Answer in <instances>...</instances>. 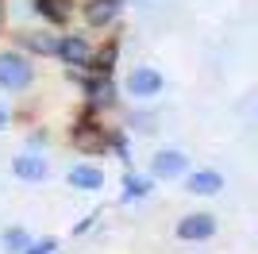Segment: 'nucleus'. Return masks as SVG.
I'll list each match as a JSON object with an SVG mask.
<instances>
[{"instance_id":"1","label":"nucleus","mask_w":258,"mask_h":254,"mask_svg":"<svg viewBox=\"0 0 258 254\" xmlns=\"http://www.w3.org/2000/svg\"><path fill=\"white\" fill-rule=\"evenodd\" d=\"M31 81H35V66L27 62L20 50H4L0 54V89L20 93V89H27Z\"/></svg>"},{"instance_id":"2","label":"nucleus","mask_w":258,"mask_h":254,"mask_svg":"<svg viewBox=\"0 0 258 254\" xmlns=\"http://www.w3.org/2000/svg\"><path fill=\"white\" fill-rule=\"evenodd\" d=\"M70 139H74V147L81 150V154H104V150H112V131H108L104 123H97V119L74 123Z\"/></svg>"},{"instance_id":"3","label":"nucleus","mask_w":258,"mask_h":254,"mask_svg":"<svg viewBox=\"0 0 258 254\" xmlns=\"http://www.w3.org/2000/svg\"><path fill=\"white\" fill-rule=\"evenodd\" d=\"M216 216L212 212H189V216H181L177 220V227H173V235L181 239V243H205V239H212L216 235Z\"/></svg>"},{"instance_id":"4","label":"nucleus","mask_w":258,"mask_h":254,"mask_svg":"<svg viewBox=\"0 0 258 254\" xmlns=\"http://www.w3.org/2000/svg\"><path fill=\"white\" fill-rule=\"evenodd\" d=\"M162 74L154 70V66H135L127 74V81H123V89H127V96H135V100H154V96L162 93Z\"/></svg>"},{"instance_id":"5","label":"nucleus","mask_w":258,"mask_h":254,"mask_svg":"<svg viewBox=\"0 0 258 254\" xmlns=\"http://www.w3.org/2000/svg\"><path fill=\"white\" fill-rule=\"evenodd\" d=\"M185 173H189V158H185L181 150L166 147L151 158V177L154 181H173V177H185Z\"/></svg>"},{"instance_id":"6","label":"nucleus","mask_w":258,"mask_h":254,"mask_svg":"<svg viewBox=\"0 0 258 254\" xmlns=\"http://www.w3.org/2000/svg\"><path fill=\"white\" fill-rule=\"evenodd\" d=\"M127 0H89L81 16H85L89 27H112V20H119V12H123Z\"/></svg>"},{"instance_id":"7","label":"nucleus","mask_w":258,"mask_h":254,"mask_svg":"<svg viewBox=\"0 0 258 254\" xmlns=\"http://www.w3.org/2000/svg\"><path fill=\"white\" fill-rule=\"evenodd\" d=\"M220 189H224V173L220 169H193V173H185V193H193V197H216Z\"/></svg>"},{"instance_id":"8","label":"nucleus","mask_w":258,"mask_h":254,"mask_svg":"<svg viewBox=\"0 0 258 254\" xmlns=\"http://www.w3.org/2000/svg\"><path fill=\"white\" fill-rule=\"evenodd\" d=\"M58 58H62L66 66H89V58H93L89 39L85 35H62V39H58Z\"/></svg>"},{"instance_id":"9","label":"nucleus","mask_w":258,"mask_h":254,"mask_svg":"<svg viewBox=\"0 0 258 254\" xmlns=\"http://www.w3.org/2000/svg\"><path fill=\"white\" fill-rule=\"evenodd\" d=\"M66 181H70L74 189H81V193H97V189H104V169L85 162V166H74V169H70Z\"/></svg>"},{"instance_id":"10","label":"nucleus","mask_w":258,"mask_h":254,"mask_svg":"<svg viewBox=\"0 0 258 254\" xmlns=\"http://www.w3.org/2000/svg\"><path fill=\"white\" fill-rule=\"evenodd\" d=\"M35 16H43L54 27H66L74 20V0H35Z\"/></svg>"},{"instance_id":"11","label":"nucleus","mask_w":258,"mask_h":254,"mask_svg":"<svg viewBox=\"0 0 258 254\" xmlns=\"http://www.w3.org/2000/svg\"><path fill=\"white\" fill-rule=\"evenodd\" d=\"M85 93H89V104L93 108H108L116 100V81L108 74H97V77H85Z\"/></svg>"},{"instance_id":"12","label":"nucleus","mask_w":258,"mask_h":254,"mask_svg":"<svg viewBox=\"0 0 258 254\" xmlns=\"http://www.w3.org/2000/svg\"><path fill=\"white\" fill-rule=\"evenodd\" d=\"M12 173L20 181H46L50 166H46V158H39V154H20V158H12Z\"/></svg>"},{"instance_id":"13","label":"nucleus","mask_w":258,"mask_h":254,"mask_svg":"<svg viewBox=\"0 0 258 254\" xmlns=\"http://www.w3.org/2000/svg\"><path fill=\"white\" fill-rule=\"evenodd\" d=\"M58 39H62V35H35V31L16 35V42H20L23 50H31V54H46V58H58Z\"/></svg>"},{"instance_id":"14","label":"nucleus","mask_w":258,"mask_h":254,"mask_svg":"<svg viewBox=\"0 0 258 254\" xmlns=\"http://www.w3.org/2000/svg\"><path fill=\"white\" fill-rule=\"evenodd\" d=\"M151 189H154L151 173H147V177H143V173H131V169L123 173V201H147Z\"/></svg>"},{"instance_id":"15","label":"nucleus","mask_w":258,"mask_h":254,"mask_svg":"<svg viewBox=\"0 0 258 254\" xmlns=\"http://www.w3.org/2000/svg\"><path fill=\"white\" fill-rule=\"evenodd\" d=\"M0 246L8 254H23L27 246H31V235H27V227H8V231L0 235Z\"/></svg>"},{"instance_id":"16","label":"nucleus","mask_w":258,"mask_h":254,"mask_svg":"<svg viewBox=\"0 0 258 254\" xmlns=\"http://www.w3.org/2000/svg\"><path fill=\"white\" fill-rule=\"evenodd\" d=\"M112 66H116V42L100 46V50L89 58V70H93V74H112Z\"/></svg>"},{"instance_id":"17","label":"nucleus","mask_w":258,"mask_h":254,"mask_svg":"<svg viewBox=\"0 0 258 254\" xmlns=\"http://www.w3.org/2000/svg\"><path fill=\"white\" fill-rule=\"evenodd\" d=\"M58 250V239H31V246L23 254H54Z\"/></svg>"},{"instance_id":"18","label":"nucleus","mask_w":258,"mask_h":254,"mask_svg":"<svg viewBox=\"0 0 258 254\" xmlns=\"http://www.w3.org/2000/svg\"><path fill=\"white\" fill-rule=\"evenodd\" d=\"M4 127H8V112H4V108H0V131H4Z\"/></svg>"},{"instance_id":"19","label":"nucleus","mask_w":258,"mask_h":254,"mask_svg":"<svg viewBox=\"0 0 258 254\" xmlns=\"http://www.w3.org/2000/svg\"><path fill=\"white\" fill-rule=\"evenodd\" d=\"M0 31H4V0H0Z\"/></svg>"}]
</instances>
